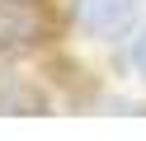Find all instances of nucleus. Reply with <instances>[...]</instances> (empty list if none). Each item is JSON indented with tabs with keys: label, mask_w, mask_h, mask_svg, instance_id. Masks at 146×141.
I'll return each mask as SVG.
<instances>
[{
	"label": "nucleus",
	"mask_w": 146,
	"mask_h": 141,
	"mask_svg": "<svg viewBox=\"0 0 146 141\" xmlns=\"http://www.w3.org/2000/svg\"><path fill=\"white\" fill-rule=\"evenodd\" d=\"M132 66H137V71H146V38H137V42H132Z\"/></svg>",
	"instance_id": "nucleus-4"
},
{
	"label": "nucleus",
	"mask_w": 146,
	"mask_h": 141,
	"mask_svg": "<svg viewBox=\"0 0 146 141\" xmlns=\"http://www.w3.org/2000/svg\"><path fill=\"white\" fill-rule=\"evenodd\" d=\"M57 28L47 0H0V52H33Z\"/></svg>",
	"instance_id": "nucleus-1"
},
{
	"label": "nucleus",
	"mask_w": 146,
	"mask_h": 141,
	"mask_svg": "<svg viewBox=\"0 0 146 141\" xmlns=\"http://www.w3.org/2000/svg\"><path fill=\"white\" fill-rule=\"evenodd\" d=\"M47 108V99H42L38 89H29V85H19L14 75L0 71V113H42Z\"/></svg>",
	"instance_id": "nucleus-3"
},
{
	"label": "nucleus",
	"mask_w": 146,
	"mask_h": 141,
	"mask_svg": "<svg viewBox=\"0 0 146 141\" xmlns=\"http://www.w3.org/2000/svg\"><path fill=\"white\" fill-rule=\"evenodd\" d=\"M132 19H137V0H76V24L85 33L118 38L132 28Z\"/></svg>",
	"instance_id": "nucleus-2"
}]
</instances>
